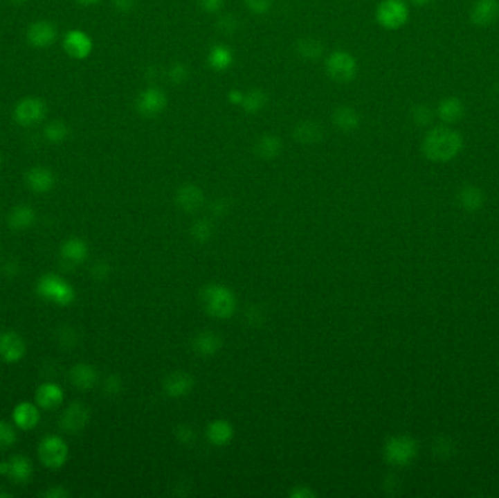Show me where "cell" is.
<instances>
[{
	"label": "cell",
	"instance_id": "obj_1",
	"mask_svg": "<svg viewBox=\"0 0 499 498\" xmlns=\"http://www.w3.org/2000/svg\"><path fill=\"white\" fill-rule=\"evenodd\" d=\"M463 148L462 134L450 127H434L424 138L422 152L434 163H447L460 154Z\"/></svg>",
	"mask_w": 499,
	"mask_h": 498
},
{
	"label": "cell",
	"instance_id": "obj_2",
	"mask_svg": "<svg viewBox=\"0 0 499 498\" xmlns=\"http://www.w3.org/2000/svg\"><path fill=\"white\" fill-rule=\"evenodd\" d=\"M37 294L56 305H69L75 300L73 287L56 274H46L37 281Z\"/></svg>",
	"mask_w": 499,
	"mask_h": 498
},
{
	"label": "cell",
	"instance_id": "obj_3",
	"mask_svg": "<svg viewBox=\"0 0 499 498\" xmlns=\"http://www.w3.org/2000/svg\"><path fill=\"white\" fill-rule=\"evenodd\" d=\"M327 76L337 84H347L358 73L356 59L345 50H334L326 59Z\"/></svg>",
	"mask_w": 499,
	"mask_h": 498
},
{
	"label": "cell",
	"instance_id": "obj_4",
	"mask_svg": "<svg viewBox=\"0 0 499 498\" xmlns=\"http://www.w3.org/2000/svg\"><path fill=\"white\" fill-rule=\"evenodd\" d=\"M375 19L384 30H399L409 19V8L403 0H383L376 6Z\"/></svg>",
	"mask_w": 499,
	"mask_h": 498
},
{
	"label": "cell",
	"instance_id": "obj_5",
	"mask_svg": "<svg viewBox=\"0 0 499 498\" xmlns=\"http://www.w3.org/2000/svg\"><path fill=\"white\" fill-rule=\"evenodd\" d=\"M38 457L44 466L57 469L62 468L69 457V447L63 438L47 436L38 444Z\"/></svg>",
	"mask_w": 499,
	"mask_h": 498
},
{
	"label": "cell",
	"instance_id": "obj_6",
	"mask_svg": "<svg viewBox=\"0 0 499 498\" xmlns=\"http://www.w3.org/2000/svg\"><path fill=\"white\" fill-rule=\"evenodd\" d=\"M168 105L167 94L159 87H147L136 98V110L145 118H154L164 113Z\"/></svg>",
	"mask_w": 499,
	"mask_h": 498
},
{
	"label": "cell",
	"instance_id": "obj_7",
	"mask_svg": "<svg viewBox=\"0 0 499 498\" xmlns=\"http://www.w3.org/2000/svg\"><path fill=\"white\" fill-rule=\"evenodd\" d=\"M46 112L47 109L43 100L37 97H25L15 105L13 118H15V122L19 126L30 127L43 122Z\"/></svg>",
	"mask_w": 499,
	"mask_h": 498
},
{
	"label": "cell",
	"instance_id": "obj_8",
	"mask_svg": "<svg viewBox=\"0 0 499 498\" xmlns=\"http://www.w3.org/2000/svg\"><path fill=\"white\" fill-rule=\"evenodd\" d=\"M63 48L72 59L84 60L91 56L93 43L87 33L80 30H72L63 38Z\"/></svg>",
	"mask_w": 499,
	"mask_h": 498
},
{
	"label": "cell",
	"instance_id": "obj_9",
	"mask_svg": "<svg viewBox=\"0 0 499 498\" xmlns=\"http://www.w3.org/2000/svg\"><path fill=\"white\" fill-rule=\"evenodd\" d=\"M57 38V28L50 21L33 22L26 30V42L34 48H47Z\"/></svg>",
	"mask_w": 499,
	"mask_h": 498
},
{
	"label": "cell",
	"instance_id": "obj_10",
	"mask_svg": "<svg viewBox=\"0 0 499 498\" xmlns=\"http://www.w3.org/2000/svg\"><path fill=\"white\" fill-rule=\"evenodd\" d=\"M26 351L25 341L17 332L0 333V358L6 362H18Z\"/></svg>",
	"mask_w": 499,
	"mask_h": 498
},
{
	"label": "cell",
	"instance_id": "obj_11",
	"mask_svg": "<svg viewBox=\"0 0 499 498\" xmlns=\"http://www.w3.org/2000/svg\"><path fill=\"white\" fill-rule=\"evenodd\" d=\"M25 181L26 186L30 187V190L35 193H47L50 192L56 184L55 174L51 172L47 167L43 166H35L30 168L25 174Z\"/></svg>",
	"mask_w": 499,
	"mask_h": 498
},
{
	"label": "cell",
	"instance_id": "obj_12",
	"mask_svg": "<svg viewBox=\"0 0 499 498\" xmlns=\"http://www.w3.org/2000/svg\"><path fill=\"white\" fill-rule=\"evenodd\" d=\"M416 454V443L409 437L393 438L387 446V456L397 465L409 463Z\"/></svg>",
	"mask_w": 499,
	"mask_h": 498
},
{
	"label": "cell",
	"instance_id": "obj_13",
	"mask_svg": "<svg viewBox=\"0 0 499 498\" xmlns=\"http://www.w3.org/2000/svg\"><path fill=\"white\" fill-rule=\"evenodd\" d=\"M89 418V412L84 407V403H72V405L67 408L63 415L60 427L66 433H78L80 429H84Z\"/></svg>",
	"mask_w": 499,
	"mask_h": 498
},
{
	"label": "cell",
	"instance_id": "obj_14",
	"mask_svg": "<svg viewBox=\"0 0 499 498\" xmlns=\"http://www.w3.org/2000/svg\"><path fill=\"white\" fill-rule=\"evenodd\" d=\"M470 18L479 26L492 25L499 18V0H476Z\"/></svg>",
	"mask_w": 499,
	"mask_h": 498
},
{
	"label": "cell",
	"instance_id": "obj_15",
	"mask_svg": "<svg viewBox=\"0 0 499 498\" xmlns=\"http://www.w3.org/2000/svg\"><path fill=\"white\" fill-rule=\"evenodd\" d=\"M63 399H64L63 390L56 383H43L35 392L37 405L47 411L59 408L63 403Z\"/></svg>",
	"mask_w": 499,
	"mask_h": 498
},
{
	"label": "cell",
	"instance_id": "obj_16",
	"mask_svg": "<svg viewBox=\"0 0 499 498\" xmlns=\"http://www.w3.org/2000/svg\"><path fill=\"white\" fill-rule=\"evenodd\" d=\"M332 122L343 133H352L359 129L361 125V116L359 113L350 105H339L336 107L332 114Z\"/></svg>",
	"mask_w": 499,
	"mask_h": 498
},
{
	"label": "cell",
	"instance_id": "obj_17",
	"mask_svg": "<svg viewBox=\"0 0 499 498\" xmlns=\"http://www.w3.org/2000/svg\"><path fill=\"white\" fill-rule=\"evenodd\" d=\"M12 418L15 425L24 432H30L39 423V411L33 402H21L12 412Z\"/></svg>",
	"mask_w": 499,
	"mask_h": 498
},
{
	"label": "cell",
	"instance_id": "obj_18",
	"mask_svg": "<svg viewBox=\"0 0 499 498\" xmlns=\"http://www.w3.org/2000/svg\"><path fill=\"white\" fill-rule=\"evenodd\" d=\"M208 64L212 71L222 73L234 64V53L225 44H215L208 53Z\"/></svg>",
	"mask_w": 499,
	"mask_h": 498
},
{
	"label": "cell",
	"instance_id": "obj_19",
	"mask_svg": "<svg viewBox=\"0 0 499 498\" xmlns=\"http://www.w3.org/2000/svg\"><path fill=\"white\" fill-rule=\"evenodd\" d=\"M292 138L301 145H314L321 141L323 129L317 122H313V120H302V122L295 125L292 130Z\"/></svg>",
	"mask_w": 499,
	"mask_h": 498
},
{
	"label": "cell",
	"instance_id": "obj_20",
	"mask_svg": "<svg viewBox=\"0 0 499 498\" xmlns=\"http://www.w3.org/2000/svg\"><path fill=\"white\" fill-rule=\"evenodd\" d=\"M8 477L17 483L28 482L33 477V463L24 454H15L8 461Z\"/></svg>",
	"mask_w": 499,
	"mask_h": 498
},
{
	"label": "cell",
	"instance_id": "obj_21",
	"mask_svg": "<svg viewBox=\"0 0 499 498\" xmlns=\"http://www.w3.org/2000/svg\"><path fill=\"white\" fill-rule=\"evenodd\" d=\"M35 211L28 205H18L8 213V225L13 231H24L35 222Z\"/></svg>",
	"mask_w": 499,
	"mask_h": 498
},
{
	"label": "cell",
	"instance_id": "obj_22",
	"mask_svg": "<svg viewBox=\"0 0 499 498\" xmlns=\"http://www.w3.org/2000/svg\"><path fill=\"white\" fill-rule=\"evenodd\" d=\"M60 254H62V259L66 263L79 265V263H82L87 259L88 247L84 243V240L69 238V240H66L64 243L62 244Z\"/></svg>",
	"mask_w": 499,
	"mask_h": 498
},
{
	"label": "cell",
	"instance_id": "obj_23",
	"mask_svg": "<svg viewBox=\"0 0 499 498\" xmlns=\"http://www.w3.org/2000/svg\"><path fill=\"white\" fill-rule=\"evenodd\" d=\"M282 148H283V145H282L280 138L276 136V134L267 133L255 141L254 152H255V155L263 159H273L282 152Z\"/></svg>",
	"mask_w": 499,
	"mask_h": 498
},
{
	"label": "cell",
	"instance_id": "obj_24",
	"mask_svg": "<svg viewBox=\"0 0 499 498\" xmlns=\"http://www.w3.org/2000/svg\"><path fill=\"white\" fill-rule=\"evenodd\" d=\"M437 114L445 123H455L464 116V104L455 97H448L438 104Z\"/></svg>",
	"mask_w": 499,
	"mask_h": 498
},
{
	"label": "cell",
	"instance_id": "obj_25",
	"mask_svg": "<svg viewBox=\"0 0 499 498\" xmlns=\"http://www.w3.org/2000/svg\"><path fill=\"white\" fill-rule=\"evenodd\" d=\"M458 205H460L467 212H476L483 206L484 195L479 187L475 186H466L463 187L460 193L457 196Z\"/></svg>",
	"mask_w": 499,
	"mask_h": 498
},
{
	"label": "cell",
	"instance_id": "obj_26",
	"mask_svg": "<svg viewBox=\"0 0 499 498\" xmlns=\"http://www.w3.org/2000/svg\"><path fill=\"white\" fill-rule=\"evenodd\" d=\"M267 103V94L260 88H253L248 92H244V100H242L241 109L247 114H257L266 109Z\"/></svg>",
	"mask_w": 499,
	"mask_h": 498
},
{
	"label": "cell",
	"instance_id": "obj_27",
	"mask_svg": "<svg viewBox=\"0 0 499 498\" xmlns=\"http://www.w3.org/2000/svg\"><path fill=\"white\" fill-rule=\"evenodd\" d=\"M71 382L78 389H91L96 384L97 373L96 368L87 364H78L71 370Z\"/></svg>",
	"mask_w": 499,
	"mask_h": 498
},
{
	"label": "cell",
	"instance_id": "obj_28",
	"mask_svg": "<svg viewBox=\"0 0 499 498\" xmlns=\"http://www.w3.org/2000/svg\"><path fill=\"white\" fill-rule=\"evenodd\" d=\"M295 50L304 60L316 62L323 55V44L313 37H302L296 42Z\"/></svg>",
	"mask_w": 499,
	"mask_h": 498
},
{
	"label": "cell",
	"instance_id": "obj_29",
	"mask_svg": "<svg viewBox=\"0 0 499 498\" xmlns=\"http://www.w3.org/2000/svg\"><path fill=\"white\" fill-rule=\"evenodd\" d=\"M71 129L62 120H51L46 125L44 136L50 143H62L69 138Z\"/></svg>",
	"mask_w": 499,
	"mask_h": 498
},
{
	"label": "cell",
	"instance_id": "obj_30",
	"mask_svg": "<svg viewBox=\"0 0 499 498\" xmlns=\"http://www.w3.org/2000/svg\"><path fill=\"white\" fill-rule=\"evenodd\" d=\"M17 443V432L9 423L0 421V450H6Z\"/></svg>",
	"mask_w": 499,
	"mask_h": 498
},
{
	"label": "cell",
	"instance_id": "obj_31",
	"mask_svg": "<svg viewBox=\"0 0 499 498\" xmlns=\"http://www.w3.org/2000/svg\"><path fill=\"white\" fill-rule=\"evenodd\" d=\"M188 75H190V73H188L187 66L184 63H181V62L172 63L170 66V69H168V79L171 80L174 85L184 84L185 80L188 79Z\"/></svg>",
	"mask_w": 499,
	"mask_h": 498
},
{
	"label": "cell",
	"instance_id": "obj_32",
	"mask_svg": "<svg viewBox=\"0 0 499 498\" xmlns=\"http://www.w3.org/2000/svg\"><path fill=\"white\" fill-rule=\"evenodd\" d=\"M433 110L429 109L428 105L425 104H419V105H415L413 110H412V120L419 126H426L430 123V120H433Z\"/></svg>",
	"mask_w": 499,
	"mask_h": 498
},
{
	"label": "cell",
	"instance_id": "obj_33",
	"mask_svg": "<svg viewBox=\"0 0 499 498\" xmlns=\"http://www.w3.org/2000/svg\"><path fill=\"white\" fill-rule=\"evenodd\" d=\"M246 8L254 15H266L273 6V0H244Z\"/></svg>",
	"mask_w": 499,
	"mask_h": 498
},
{
	"label": "cell",
	"instance_id": "obj_34",
	"mask_svg": "<svg viewBox=\"0 0 499 498\" xmlns=\"http://www.w3.org/2000/svg\"><path fill=\"white\" fill-rule=\"evenodd\" d=\"M179 195H180V200L183 202V204H184V205H188V206H190V205L194 206V205L197 204V202L201 199L200 190H199L197 187H194V186L183 187Z\"/></svg>",
	"mask_w": 499,
	"mask_h": 498
},
{
	"label": "cell",
	"instance_id": "obj_35",
	"mask_svg": "<svg viewBox=\"0 0 499 498\" xmlns=\"http://www.w3.org/2000/svg\"><path fill=\"white\" fill-rule=\"evenodd\" d=\"M218 28L225 33V34H233L238 30L239 22L238 19L233 15V13H225V15L218 18Z\"/></svg>",
	"mask_w": 499,
	"mask_h": 498
},
{
	"label": "cell",
	"instance_id": "obj_36",
	"mask_svg": "<svg viewBox=\"0 0 499 498\" xmlns=\"http://www.w3.org/2000/svg\"><path fill=\"white\" fill-rule=\"evenodd\" d=\"M225 0H197V6L201 12L205 13H218L222 6H224Z\"/></svg>",
	"mask_w": 499,
	"mask_h": 498
},
{
	"label": "cell",
	"instance_id": "obj_37",
	"mask_svg": "<svg viewBox=\"0 0 499 498\" xmlns=\"http://www.w3.org/2000/svg\"><path fill=\"white\" fill-rule=\"evenodd\" d=\"M134 5H136V0H113V6L120 13H129Z\"/></svg>",
	"mask_w": 499,
	"mask_h": 498
},
{
	"label": "cell",
	"instance_id": "obj_38",
	"mask_svg": "<svg viewBox=\"0 0 499 498\" xmlns=\"http://www.w3.org/2000/svg\"><path fill=\"white\" fill-rule=\"evenodd\" d=\"M42 495L47 498H66L69 495V492H67L63 487H51L50 490L44 491Z\"/></svg>",
	"mask_w": 499,
	"mask_h": 498
},
{
	"label": "cell",
	"instance_id": "obj_39",
	"mask_svg": "<svg viewBox=\"0 0 499 498\" xmlns=\"http://www.w3.org/2000/svg\"><path fill=\"white\" fill-rule=\"evenodd\" d=\"M228 101L234 105H241L242 100H244V92L239 89H231L228 92Z\"/></svg>",
	"mask_w": 499,
	"mask_h": 498
},
{
	"label": "cell",
	"instance_id": "obj_40",
	"mask_svg": "<svg viewBox=\"0 0 499 498\" xmlns=\"http://www.w3.org/2000/svg\"><path fill=\"white\" fill-rule=\"evenodd\" d=\"M100 2L101 0H78V3L82 6H93V5H98Z\"/></svg>",
	"mask_w": 499,
	"mask_h": 498
},
{
	"label": "cell",
	"instance_id": "obj_41",
	"mask_svg": "<svg viewBox=\"0 0 499 498\" xmlns=\"http://www.w3.org/2000/svg\"><path fill=\"white\" fill-rule=\"evenodd\" d=\"M410 2H412L413 5H416V6H425V5L433 2V0H410Z\"/></svg>",
	"mask_w": 499,
	"mask_h": 498
},
{
	"label": "cell",
	"instance_id": "obj_42",
	"mask_svg": "<svg viewBox=\"0 0 499 498\" xmlns=\"http://www.w3.org/2000/svg\"><path fill=\"white\" fill-rule=\"evenodd\" d=\"M0 475H8V462H0Z\"/></svg>",
	"mask_w": 499,
	"mask_h": 498
},
{
	"label": "cell",
	"instance_id": "obj_43",
	"mask_svg": "<svg viewBox=\"0 0 499 498\" xmlns=\"http://www.w3.org/2000/svg\"><path fill=\"white\" fill-rule=\"evenodd\" d=\"M10 2H12V3H17V5H21V3L28 2V0H10Z\"/></svg>",
	"mask_w": 499,
	"mask_h": 498
},
{
	"label": "cell",
	"instance_id": "obj_44",
	"mask_svg": "<svg viewBox=\"0 0 499 498\" xmlns=\"http://www.w3.org/2000/svg\"><path fill=\"white\" fill-rule=\"evenodd\" d=\"M8 497H10V492H3V491H0V498H8Z\"/></svg>",
	"mask_w": 499,
	"mask_h": 498
}]
</instances>
